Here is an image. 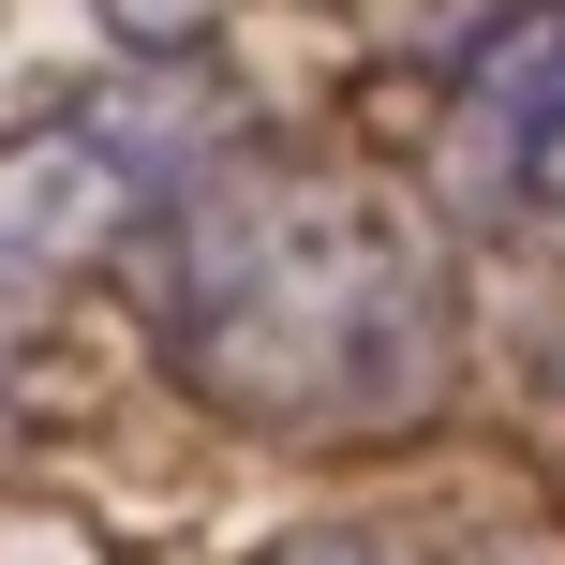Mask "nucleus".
I'll return each mask as SVG.
<instances>
[{
	"instance_id": "obj_6",
	"label": "nucleus",
	"mask_w": 565,
	"mask_h": 565,
	"mask_svg": "<svg viewBox=\"0 0 565 565\" xmlns=\"http://www.w3.org/2000/svg\"><path fill=\"white\" fill-rule=\"evenodd\" d=\"M89 15H105L119 45H194V30L224 15V0H89Z\"/></svg>"
},
{
	"instance_id": "obj_3",
	"label": "nucleus",
	"mask_w": 565,
	"mask_h": 565,
	"mask_svg": "<svg viewBox=\"0 0 565 565\" xmlns=\"http://www.w3.org/2000/svg\"><path fill=\"white\" fill-rule=\"evenodd\" d=\"M431 194L477 238L565 254V0L447 60V135H431Z\"/></svg>"
},
{
	"instance_id": "obj_5",
	"label": "nucleus",
	"mask_w": 565,
	"mask_h": 565,
	"mask_svg": "<svg viewBox=\"0 0 565 565\" xmlns=\"http://www.w3.org/2000/svg\"><path fill=\"white\" fill-rule=\"evenodd\" d=\"M282 565H491L461 521H312V536H282Z\"/></svg>"
},
{
	"instance_id": "obj_4",
	"label": "nucleus",
	"mask_w": 565,
	"mask_h": 565,
	"mask_svg": "<svg viewBox=\"0 0 565 565\" xmlns=\"http://www.w3.org/2000/svg\"><path fill=\"white\" fill-rule=\"evenodd\" d=\"M358 15H372V45H387V60H431V75H447V60H477L491 30L551 15V0H358Z\"/></svg>"
},
{
	"instance_id": "obj_1",
	"label": "nucleus",
	"mask_w": 565,
	"mask_h": 565,
	"mask_svg": "<svg viewBox=\"0 0 565 565\" xmlns=\"http://www.w3.org/2000/svg\"><path fill=\"white\" fill-rule=\"evenodd\" d=\"M149 358L254 447H387L461 387L447 224L312 135H209L135 224Z\"/></svg>"
},
{
	"instance_id": "obj_2",
	"label": "nucleus",
	"mask_w": 565,
	"mask_h": 565,
	"mask_svg": "<svg viewBox=\"0 0 565 565\" xmlns=\"http://www.w3.org/2000/svg\"><path fill=\"white\" fill-rule=\"evenodd\" d=\"M194 149H209V119L179 89H89V105L15 119L0 135V282H60V268L119 254Z\"/></svg>"
}]
</instances>
